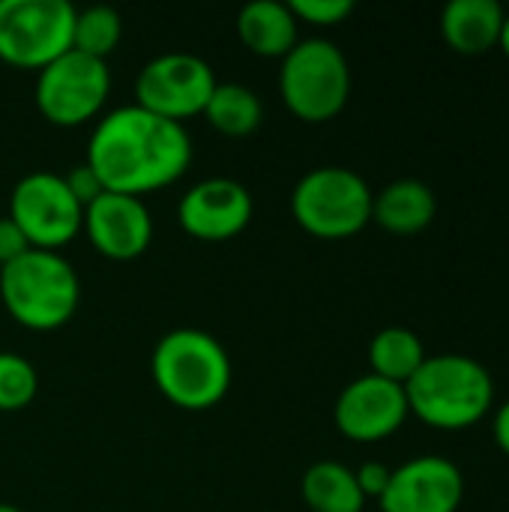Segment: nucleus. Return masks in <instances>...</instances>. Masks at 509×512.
Returning <instances> with one entry per match:
<instances>
[{
    "label": "nucleus",
    "instance_id": "dca6fc26",
    "mask_svg": "<svg viewBox=\"0 0 509 512\" xmlns=\"http://www.w3.org/2000/svg\"><path fill=\"white\" fill-rule=\"evenodd\" d=\"M435 213H438L435 192L423 180H414V177L393 180L372 198V222L402 237L420 234L423 228H429Z\"/></svg>",
    "mask_w": 509,
    "mask_h": 512
},
{
    "label": "nucleus",
    "instance_id": "20e7f679",
    "mask_svg": "<svg viewBox=\"0 0 509 512\" xmlns=\"http://www.w3.org/2000/svg\"><path fill=\"white\" fill-rule=\"evenodd\" d=\"M0 300L21 327L57 330L78 312L81 282L60 252L27 249L0 267Z\"/></svg>",
    "mask_w": 509,
    "mask_h": 512
},
{
    "label": "nucleus",
    "instance_id": "6ab92c4d",
    "mask_svg": "<svg viewBox=\"0 0 509 512\" xmlns=\"http://www.w3.org/2000/svg\"><path fill=\"white\" fill-rule=\"evenodd\" d=\"M423 360H426V348H423L420 336L408 327H384L369 342L372 375H378L384 381L405 387L417 375Z\"/></svg>",
    "mask_w": 509,
    "mask_h": 512
},
{
    "label": "nucleus",
    "instance_id": "aec40b11",
    "mask_svg": "<svg viewBox=\"0 0 509 512\" xmlns=\"http://www.w3.org/2000/svg\"><path fill=\"white\" fill-rule=\"evenodd\" d=\"M204 117L216 132L231 135V138H243L261 126L264 105L252 87L237 84V81H225V84H216V90L204 108Z\"/></svg>",
    "mask_w": 509,
    "mask_h": 512
},
{
    "label": "nucleus",
    "instance_id": "f8f14e48",
    "mask_svg": "<svg viewBox=\"0 0 509 512\" xmlns=\"http://www.w3.org/2000/svg\"><path fill=\"white\" fill-rule=\"evenodd\" d=\"M465 501V477L447 456H417L390 474L381 512H459Z\"/></svg>",
    "mask_w": 509,
    "mask_h": 512
},
{
    "label": "nucleus",
    "instance_id": "f03ea898",
    "mask_svg": "<svg viewBox=\"0 0 509 512\" xmlns=\"http://www.w3.org/2000/svg\"><path fill=\"white\" fill-rule=\"evenodd\" d=\"M408 411L441 432H462L486 420L495 408L492 372L465 354L426 357L405 384Z\"/></svg>",
    "mask_w": 509,
    "mask_h": 512
},
{
    "label": "nucleus",
    "instance_id": "412c9836",
    "mask_svg": "<svg viewBox=\"0 0 509 512\" xmlns=\"http://www.w3.org/2000/svg\"><path fill=\"white\" fill-rule=\"evenodd\" d=\"M123 39V18L111 6H87L75 12L72 48L90 54L96 60H108V54Z\"/></svg>",
    "mask_w": 509,
    "mask_h": 512
},
{
    "label": "nucleus",
    "instance_id": "393cba45",
    "mask_svg": "<svg viewBox=\"0 0 509 512\" xmlns=\"http://www.w3.org/2000/svg\"><path fill=\"white\" fill-rule=\"evenodd\" d=\"M27 249H30V243H27L24 231L9 216H0V267L21 258Z\"/></svg>",
    "mask_w": 509,
    "mask_h": 512
},
{
    "label": "nucleus",
    "instance_id": "4be33fe9",
    "mask_svg": "<svg viewBox=\"0 0 509 512\" xmlns=\"http://www.w3.org/2000/svg\"><path fill=\"white\" fill-rule=\"evenodd\" d=\"M39 390V375L33 363L15 351H0V411H24Z\"/></svg>",
    "mask_w": 509,
    "mask_h": 512
},
{
    "label": "nucleus",
    "instance_id": "b1692460",
    "mask_svg": "<svg viewBox=\"0 0 509 512\" xmlns=\"http://www.w3.org/2000/svg\"><path fill=\"white\" fill-rule=\"evenodd\" d=\"M63 180H66V186H69V192L78 198V204L81 207H87L93 198H99L105 189H102V183H99V177L93 174V168L87 165V162H81V165H75L72 171H66L63 174Z\"/></svg>",
    "mask_w": 509,
    "mask_h": 512
},
{
    "label": "nucleus",
    "instance_id": "5701e85b",
    "mask_svg": "<svg viewBox=\"0 0 509 512\" xmlns=\"http://www.w3.org/2000/svg\"><path fill=\"white\" fill-rule=\"evenodd\" d=\"M288 6L297 21L318 24V27L342 24L354 12V0H288Z\"/></svg>",
    "mask_w": 509,
    "mask_h": 512
},
{
    "label": "nucleus",
    "instance_id": "cd10ccee",
    "mask_svg": "<svg viewBox=\"0 0 509 512\" xmlns=\"http://www.w3.org/2000/svg\"><path fill=\"white\" fill-rule=\"evenodd\" d=\"M498 48L507 54V60H509V12H507V18H504V27H501V39H498Z\"/></svg>",
    "mask_w": 509,
    "mask_h": 512
},
{
    "label": "nucleus",
    "instance_id": "c85d7f7f",
    "mask_svg": "<svg viewBox=\"0 0 509 512\" xmlns=\"http://www.w3.org/2000/svg\"><path fill=\"white\" fill-rule=\"evenodd\" d=\"M0 512H24L21 507H15V504H0Z\"/></svg>",
    "mask_w": 509,
    "mask_h": 512
},
{
    "label": "nucleus",
    "instance_id": "bb28decb",
    "mask_svg": "<svg viewBox=\"0 0 509 512\" xmlns=\"http://www.w3.org/2000/svg\"><path fill=\"white\" fill-rule=\"evenodd\" d=\"M495 444L509 459V399L495 411Z\"/></svg>",
    "mask_w": 509,
    "mask_h": 512
},
{
    "label": "nucleus",
    "instance_id": "6e6552de",
    "mask_svg": "<svg viewBox=\"0 0 509 512\" xmlns=\"http://www.w3.org/2000/svg\"><path fill=\"white\" fill-rule=\"evenodd\" d=\"M111 93V69L105 60L69 48L36 72V108L54 126H81L93 120Z\"/></svg>",
    "mask_w": 509,
    "mask_h": 512
},
{
    "label": "nucleus",
    "instance_id": "9b49d317",
    "mask_svg": "<svg viewBox=\"0 0 509 512\" xmlns=\"http://www.w3.org/2000/svg\"><path fill=\"white\" fill-rule=\"evenodd\" d=\"M411 417L405 387L378 375L354 378L336 399V429L354 444H378L393 438Z\"/></svg>",
    "mask_w": 509,
    "mask_h": 512
},
{
    "label": "nucleus",
    "instance_id": "0eeeda50",
    "mask_svg": "<svg viewBox=\"0 0 509 512\" xmlns=\"http://www.w3.org/2000/svg\"><path fill=\"white\" fill-rule=\"evenodd\" d=\"M75 12L69 0H0V60L39 72L72 48Z\"/></svg>",
    "mask_w": 509,
    "mask_h": 512
},
{
    "label": "nucleus",
    "instance_id": "7ed1b4c3",
    "mask_svg": "<svg viewBox=\"0 0 509 512\" xmlns=\"http://www.w3.org/2000/svg\"><path fill=\"white\" fill-rule=\"evenodd\" d=\"M159 393L183 411H207L219 405L231 387V357L216 336L198 327L168 330L150 360Z\"/></svg>",
    "mask_w": 509,
    "mask_h": 512
},
{
    "label": "nucleus",
    "instance_id": "a878e982",
    "mask_svg": "<svg viewBox=\"0 0 509 512\" xmlns=\"http://www.w3.org/2000/svg\"><path fill=\"white\" fill-rule=\"evenodd\" d=\"M357 474V486H360V492H363V498H381L384 495V489H387V483H390V468L387 465H381V462H366L363 468H357L354 471Z\"/></svg>",
    "mask_w": 509,
    "mask_h": 512
},
{
    "label": "nucleus",
    "instance_id": "f257e3e1",
    "mask_svg": "<svg viewBox=\"0 0 509 512\" xmlns=\"http://www.w3.org/2000/svg\"><path fill=\"white\" fill-rule=\"evenodd\" d=\"M192 153V138L183 123L132 102L99 117L84 162L105 192L144 198L177 183L189 171Z\"/></svg>",
    "mask_w": 509,
    "mask_h": 512
},
{
    "label": "nucleus",
    "instance_id": "a211bd4d",
    "mask_svg": "<svg viewBox=\"0 0 509 512\" xmlns=\"http://www.w3.org/2000/svg\"><path fill=\"white\" fill-rule=\"evenodd\" d=\"M303 504L312 512H363L366 498L357 486V474L342 462H315L300 483Z\"/></svg>",
    "mask_w": 509,
    "mask_h": 512
},
{
    "label": "nucleus",
    "instance_id": "1a4fd4ad",
    "mask_svg": "<svg viewBox=\"0 0 509 512\" xmlns=\"http://www.w3.org/2000/svg\"><path fill=\"white\" fill-rule=\"evenodd\" d=\"M9 219L24 231L30 249L60 252L84 225V207L69 192L63 174L30 171L9 195Z\"/></svg>",
    "mask_w": 509,
    "mask_h": 512
},
{
    "label": "nucleus",
    "instance_id": "39448f33",
    "mask_svg": "<svg viewBox=\"0 0 509 512\" xmlns=\"http://www.w3.org/2000/svg\"><path fill=\"white\" fill-rule=\"evenodd\" d=\"M279 96L306 123L333 120L351 96V66L330 39H300L279 66Z\"/></svg>",
    "mask_w": 509,
    "mask_h": 512
},
{
    "label": "nucleus",
    "instance_id": "4468645a",
    "mask_svg": "<svg viewBox=\"0 0 509 512\" xmlns=\"http://www.w3.org/2000/svg\"><path fill=\"white\" fill-rule=\"evenodd\" d=\"M90 246L114 261H132L147 252L153 240V216L144 198L102 192L84 207V225Z\"/></svg>",
    "mask_w": 509,
    "mask_h": 512
},
{
    "label": "nucleus",
    "instance_id": "f3484780",
    "mask_svg": "<svg viewBox=\"0 0 509 512\" xmlns=\"http://www.w3.org/2000/svg\"><path fill=\"white\" fill-rule=\"evenodd\" d=\"M297 18L282 0H252L237 12V33L258 57H285L297 39Z\"/></svg>",
    "mask_w": 509,
    "mask_h": 512
},
{
    "label": "nucleus",
    "instance_id": "423d86ee",
    "mask_svg": "<svg viewBox=\"0 0 509 512\" xmlns=\"http://www.w3.org/2000/svg\"><path fill=\"white\" fill-rule=\"evenodd\" d=\"M369 183L342 165H321L303 174L291 192V213L303 231L321 240H345L372 222Z\"/></svg>",
    "mask_w": 509,
    "mask_h": 512
},
{
    "label": "nucleus",
    "instance_id": "9d476101",
    "mask_svg": "<svg viewBox=\"0 0 509 512\" xmlns=\"http://www.w3.org/2000/svg\"><path fill=\"white\" fill-rule=\"evenodd\" d=\"M216 84V72L204 57L189 51L156 54L135 78V105L183 123L204 114Z\"/></svg>",
    "mask_w": 509,
    "mask_h": 512
},
{
    "label": "nucleus",
    "instance_id": "2eb2a0df",
    "mask_svg": "<svg viewBox=\"0 0 509 512\" xmlns=\"http://www.w3.org/2000/svg\"><path fill=\"white\" fill-rule=\"evenodd\" d=\"M504 18L498 0H450L441 12V36L456 54L480 57L498 48Z\"/></svg>",
    "mask_w": 509,
    "mask_h": 512
},
{
    "label": "nucleus",
    "instance_id": "ddd939ff",
    "mask_svg": "<svg viewBox=\"0 0 509 512\" xmlns=\"http://www.w3.org/2000/svg\"><path fill=\"white\" fill-rule=\"evenodd\" d=\"M255 204L252 192L234 177H207L183 192L177 204L180 228L204 243H225L246 231Z\"/></svg>",
    "mask_w": 509,
    "mask_h": 512
}]
</instances>
